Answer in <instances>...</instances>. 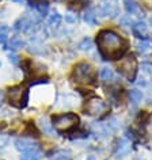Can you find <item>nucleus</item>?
<instances>
[{
  "label": "nucleus",
  "mask_w": 152,
  "mask_h": 160,
  "mask_svg": "<svg viewBox=\"0 0 152 160\" xmlns=\"http://www.w3.org/2000/svg\"><path fill=\"white\" fill-rule=\"evenodd\" d=\"M97 43L105 58H118L125 53L128 42L111 30H103L98 34Z\"/></svg>",
  "instance_id": "1"
},
{
  "label": "nucleus",
  "mask_w": 152,
  "mask_h": 160,
  "mask_svg": "<svg viewBox=\"0 0 152 160\" xmlns=\"http://www.w3.org/2000/svg\"><path fill=\"white\" fill-rule=\"evenodd\" d=\"M73 79L79 84H91L95 79L94 68L87 62H80L73 69Z\"/></svg>",
  "instance_id": "2"
},
{
  "label": "nucleus",
  "mask_w": 152,
  "mask_h": 160,
  "mask_svg": "<svg viewBox=\"0 0 152 160\" xmlns=\"http://www.w3.org/2000/svg\"><path fill=\"white\" fill-rule=\"evenodd\" d=\"M79 122V117L73 113H67V114H60L56 115L52 119V123H53L54 129L58 132H68L78 125Z\"/></svg>",
  "instance_id": "3"
},
{
  "label": "nucleus",
  "mask_w": 152,
  "mask_h": 160,
  "mask_svg": "<svg viewBox=\"0 0 152 160\" xmlns=\"http://www.w3.org/2000/svg\"><path fill=\"white\" fill-rule=\"evenodd\" d=\"M8 101L13 106L23 109L29 101V91L25 86H15L8 90Z\"/></svg>",
  "instance_id": "4"
},
{
  "label": "nucleus",
  "mask_w": 152,
  "mask_h": 160,
  "mask_svg": "<svg viewBox=\"0 0 152 160\" xmlns=\"http://www.w3.org/2000/svg\"><path fill=\"white\" fill-rule=\"evenodd\" d=\"M118 71L125 76V78L129 80V82H133L136 78V72H137V60L133 54L125 56L124 58H121L117 64Z\"/></svg>",
  "instance_id": "5"
},
{
  "label": "nucleus",
  "mask_w": 152,
  "mask_h": 160,
  "mask_svg": "<svg viewBox=\"0 0 152 160\" xmlns=\"http://www.w3.org/2000/svg\"><path fill=\"white\" fill-rule=\"evenodd\" d=\"M107 109H109L107 103L99 98H91L90 101H87L86 105V111L90 115H102L103 113H106Z\"/></svg>",
  "instance_id": "6"
},
{
  "label": "nucleus",
  "mask_w": 152,
  "mask_h": 160,
  "mask_svg": "<svg viewBox=\"0 0 152 160\" xmlns=\"http://www.w3.org/2000/svg\"><path fill=\"white\" fill-rule=\"evenodd\" d=\"M98 11L102 17H115L118 14L117 0H102Z\"/></svg>",
  "instance_id": "7"
},
{
  "label": "nucleus",
  "mask_w": 152,
  "mask_h": 160,
  "mask_svg": "<svg viewBox=\"0 0 152 160\" xmlns=\"http://www.w3.org/2000/svg\"><path fill=\"white\" fill-rule=\"evenodd\" d=\"M38 21H35L31 17H22L14 23V30L15 31H22V33H29L34 29V25Z\"/></svg>",
  "instance_id": "8"
},
{
  "label": "nucleus",
  "mask_w": 152,
  "mask_h": 160,
  "mask_svg": "<svg viewBox=\"0 0 152 160\" xmlns=\"http://www.w3.org/2000/svg\"><path fill=\"white\" fill-rule=\"evenodd\" d=\"M15 148L21 152H26V151H31V149H35L38 148V144L34 142L33 140H27V138H18L15 140L14 142Z\"/></svg>",
  "instance_id": "9"
},
{
  "label": "nucleus",
  "mask_w": 152,
  "mask_h": 160,
  "mask_svg": "<svg viewBox=\"0 0 152 160\" xmlns=\"http://www.w3.org/2000/svg\"><path fill=\"white\" fill-rule=\"evenodd\" d=\"M38 125H39L41 130H42L45 134H48V136H54V126H53V123H52L46 117L39 118Z\"/></svg>",
  "instance_id": "10"
},
{
  "label": "nucleus",
  "mask_w": 152,
  "mask_h": 160,
  "mask_svg": "<svg viewBox=\"0 0 152 160\" xmlns=\"http://www.w3.org/2000/svg\"><path fill=\"white\" fill-rule=\"evenodd\" d=\"M130 149H132V147H130V141H128L126 138L119 140L118 147H117V155L119 156V158H124V156L129 155Z\"/></svg>",
  "instance_id": "11"
},
{
  "label": "nucleus",
  "mask_w": 152,
  "mask_h": 160,
  "mask_svg": "<svg viewBox=\"0 0 152 160\" xmlns=\"http://www.w3.org/2000/svg\"><path fill=\"white\" fill-rule=\"evenodd\" d=\"M136 48H137V50L141 54H147L152 50V42L149 39H139L136 42Z\"/></svg>",
  "instance_id": "12"
},
{
  "label": "nucleus",
  "mask_w": 152,
  "mask_h": 160,
  "mask_svg": "<svg viewBox=\"0 0 152 160\" xmlns=\"http://www.w3.org/2000/svg\"><path fill=\"white\" fill-rule=\"evenodd\" d=\"M132 30H133V33L137 35L139 38L141 39H145L147 37V26L144 22H136L133 26H132Z\"/></svg>",
  "instance_id": "13"
},
{
  "label": "nucleus",
  "mask_w": 152,
  "mask_h": 160,
  "mask_svg": "<svg viewBox=\"0 0 152 160\" xmlns=\"http://www.w3.org/2000/svg\"><path fill=\"white\" fill-rule=\"evenodd\" d=\"M41 158H42V152L38 148H35V149H31V151L22 152L21 160H39Z\"/></svg>",
  "instance_id": "14"
},
{
  "label": "nucleus",
  "mask_w": 152,
  "mask_h": 160,
  "mask_svg": "<svg viewBox=\"0 0 152 160\" xmlns=\"http://www.w3.org/2000/svg\"><path fill=\"white\" fill-rule=\"evenodd\" d=\"M83 19H84V22L87 23V25H90V26L97 25V15L94 14L93 10H87L84 12V15H83Z\"/></svg>",
  "instance_id": "15"
},
{
  "label": "nucleus",
  "mask_w": 152,
  "mask_h": 160,
  "mask_svg": "<svg viewBox=\"0 0 152 160\" xmlns=\"http://www.w3.org/2000/svg\"><path fill=\"white\" fill-rule=\"evenodd\" d=\"M99 78H101V80H102V82H105V83L110 82V80L114 78L113 71H111L110 68H106V67H105V68H102L101 72H99Z\"/></svg>",
  "instance_id": "16"
},
{
  "label": "nucleus",
  "mask_w": 152,
  "mask_h": 160,
  "mask_svg": "<svg viewBox=\"0 0 152 160\" xmlns=\"http://www.w3.org/2000/svg\"><path fill=\"white\" fill-rule=\"evenodd\" d=\"M129 99H130V102L133 103V105H137V103H140V102H141V99H143L141 91H139V90H130L129 91Z\"/></svg>",
  "instance_id": "17"
},
{
  "label": "nucleus",
  "mask_w": 152,
  "mask_h": 160,
  "mask_svg": "<svg viewBox=\"0 0 152 160\" xmlns=\"http://www.w3.org/2000/svg\"><path fill=\"white\" fill-rule=\"evenodd\" d=\"M35 10L38 11V14L41 15V17H46L48 12H49V4H48L46 2H38L37 4H35Z\"/></svg>",
  "instance_id": "18"
},
{
  "label": "nucleus",
  "mask_w": 152,
  "mask_h": 160,
  "mask_svg": "<svg viewBox=\"0 0 152 160\" xmlns=\"http://www.w3.org/2000/svg\"><path fill=\"white\" fill-rule=\"evenodd\" d=\"M124 7L128 14H134L137 11V4L134 0H124Z\"/></svg>",
  "instance_id": "19"
},
{
  "label": "nucleus",
  "mask_w": 152,
  "mask_h": 160,
  "mask_svg": "<svg viewBox=\"0 0 152 160\" xmlns=\"http://www.w3.org/2000/svg\"><path fill=\"white\" fill-rule=\"evenodd\" d=\"M23 45H25V42H23V39L19 35H14L10 41V48H13V49H19Z\"/></svg>",
  "instance_id": "20"
},
{
  "label": "nucleus",
  "mask_w": 152,
  "mask_h": 160,
  "mask_svg": "<svg viewBox=\"0 0 152 160\" xmlns=\"http://www.w3.org/2000/svg\"><path fill=\"white\" fill-rule=\"evenodd\" d=\"M60 22H61V15H60L57 11H54V12L49 17V25L56 27V26L60 25Z\"/></svg>",
  "instance_id": "21"
},
{
  "label": "nucleus",
  "mask_w": 152,
  "mask_h": 160,
  "mask_svg": "<svg viewBox=\"0 0 152 160\" xmlns=\"http://www.w3.org/2000/svg\"><path fill=\"white\" fill-rule=\"evenodd\" d=\"M8 38V27L2 25L0 26V43H4Z\"/></svg>",
  "instance_id": "22"
},
{
  "label": "nucleus",
  "mask_w": 152,
  "mask_h": 160,
  "mask_svg": "<svg viewBox=\"0 0 152 160\" xmlns=\"http://www.w3.org/2000/svg\"><path fill=\"white\" fill-rule=\"evenodd\" d=\"M91 45H93V42H91V38L86 37L80 43H79V48H80L82 50H89L90 48H91Z\"/></svg>",
  "instance_id": "23"
},
{
  "label": "nucleus",
  "mask_w": 152,
  "mask_h": 160,
  "mask_svg": "<svg viewBox=\"0 0 152 160\" xmlns=\"http://www.w3.org/2000/svg\"><path fill=\"white\" fill-rule=\"evenodd\" d=\"M119 22H121V26L124 27V29H130V21L126 17L121 18V19H119Z\"/></svg>",
  "instance_id": "24"
},
{
  "label": "nucleus",
  "mask_w": 152,
  "mask_h": 160,
  "mask_svg": "<svg viewBox=\"0 0 152 160\" xmlns=\"http://www.w3.org/2000/svg\"><path fill=\"white\" fill-rule=\"evenodd\" d=\"M8 144V137L4 134H0V148H4Z\"/></svg>",
  "instance_id": "25"
},
{
  "label": "nucleus",
  "mask_w": 152,
  "mask_h": 160,
  "mask_svg": "<svg viewBox=\"0 0 152 160\" xmlns=\"http://www.w3.org/2000/svg\"><path fill=\"white\" fill-rule=\"evenodd\" d=\"M141 69H143V72H145V73L152 75V65H149V64H141Z\"/></svg>",
  "instance_id": "26"
},
{
  "label": "nucleus",
  "mask_w": 152,
  "mask_h": 160,
  "mask_svg": "<svg viewBox=\"0 0 152 160\" xmlns=\"http://www.w3.org/2000/svg\"><path fill=\"white\" fill-rule=\"evenodd\" d=\"M65 21L68 22V23H75L76 22V15H73V14H67L65 15Z\"/></svg>",
  "instance_id": "27"
},
{
  "label": "nucleus",
  "mask_w": 152,
  "mask_h": 160,
  "mask_svg": "<svg viewBox=\"0 0 152 160\" xmlns=\"http://www.w3.org/2000/svg\"><path fill=\"white\" fill-rule=\"evenodd\" d=\"M8 60H10V62H13V64H18V56L17 54H10Z\"/></svg>",
  "instance_id": "28"
},
{
  "label": "nucleus",
  "mask_w": 152,
  "mask_h": 160,
  "mask_svg": "<svg viewBox=\"0 0 152 160\" xmlns=\"http://www.w3.org/2000/svg\"><path fill=\"white\" fill-rule=\"evenodd\" d=\"M2 103H3V92L0 91V106H2Z\"/></svg>",
  "instance_id": "29"
},
{
  "label": "nucleus",
  "mask_w": 152,
  "mask_h": 160,
  "mask_svg": "<svg viewBox=\"0 0 152 160\" xmlns=\"http://www.w3.org/2000/svg\"><path fill=\"white\" fill-rule=\"evenodd\" d=\"M86 160H95V156H93V155H90L89 158H87Z\"/></svg>",
  "instance_id": "30"
},
{
  "label": "nucleus",
  "mask_w": 152,
  "mask_h": 160,
  "mask_svg": "<svg viewBox=\"0 0 152 160\" xmlns=\"http://www.w3.org/2000/svg\"><path fill=\"white\" fill-rule=\"evenodd\" d=\"M145 2H147V4H148V6H151V7H152V0H145Z\"/></svg>",
  "instance_id": "31"
},
{
  "label": "nucleus",
  "mask_w": 152,
  "mask_h": 160,
  "mask_svg": "<svg viewBox=\"0 0 152 160\" xmlns=\"http://www.w3.org/2000/svg\"><path fill=\"white\" fill-rule=\"evenodd\" d=\"M13 2H15V3H22L23 0H13Z\"/></svg>",
  "instance_id": "32"
},
{
  "label": "nucleus",
  "mask_w": 152,
  "mask_h": 160,
  "mask_svg": "<svg viewBox=\"0 0 152 160\" xmlns=\"http://www.w3.org/2000/svg\"><path fill=\"white\" fill-rule=\"evenodd\" d=\"M149 22H151V26H152V18H151V21H149Z\"/></svg>",
  "instance_id": "33"
},
{
  "label": "nucleus",
  "mask_w": 152,
  "mask_h": 160,
  "mask_svg": "<svg viewBox=\"0 0 152 160\" xmlns=\"http://www.w3.org/2000/svg\"><path fill=\"white\" fill-rule=\"evenodd\" d=\"M136 160H141V159H136Z\"/></svg>",
  "instance_id": "34"
},
{
  "label": "nucleus",
  "mask_w": 152,
  "mask_h": 160,
  "mask_svg": "<svg viewBox=\"0 0 152 160\" xmlns=\"http://www.w3.org/2000/svg\"><path fill=\"white\" fill-rule=\"evenodd\" d=\"M0 65H2V62H0Z\"/></svg>",
  "instance_id": "35"
}]
</instances>
